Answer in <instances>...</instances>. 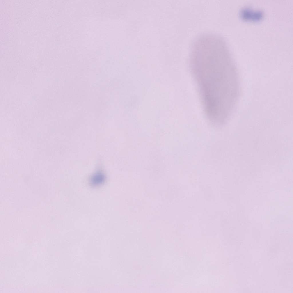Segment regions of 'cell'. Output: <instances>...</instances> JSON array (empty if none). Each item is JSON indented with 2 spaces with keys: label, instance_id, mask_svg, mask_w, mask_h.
<instances>
[{
  "label": "cell",
  "instance_id": "1",
  "mask_svg": "<svg viewBox=\"0 0 293 293\" xmlns=\"http://www.w3.org/2000/svg\"><path fill=\"white\" fill-rule=\"evenodd\" d=\"M189 60L208 120L214 124L226 123L236 105L240 87L225 40L215 34L198 37L192 42Z\"/></svg>",
  "mask_w": 293,
  "mask_h": 293
},
{
  "label": "cell",
  "instance_id": "2",
  "mask_svg": "<svg viewBox=\"0 0 293 293\" xmlns=\"http://www.w3.org/2000/svg\"><path fill=\"white\" fill-rule=\"evenodd\" d=\"M105 180V177L103 173L101 171H99L92 176L90 183L93 186H98L102 184Z\"/></svg>",
  "mask_w": 293,
  "mask_h": 293
}]
</instances>
